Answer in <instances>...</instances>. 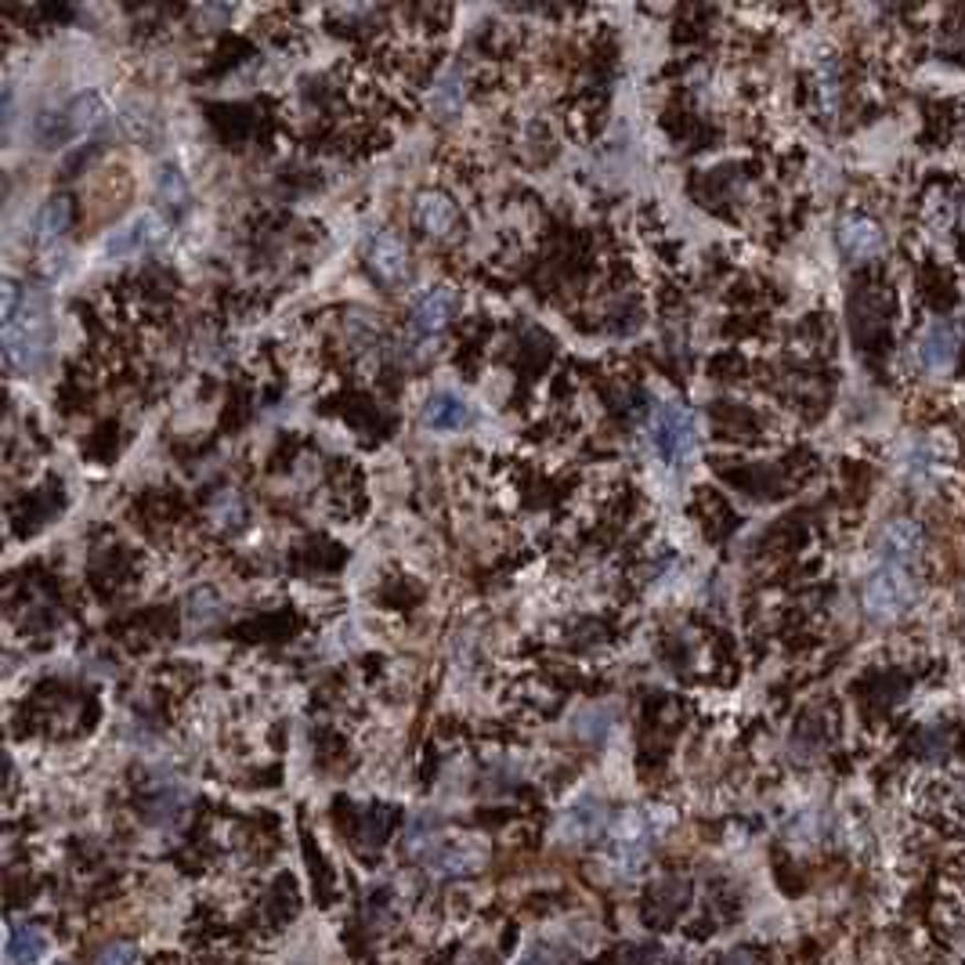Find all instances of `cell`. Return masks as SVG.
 <instances>
[{
    "instance_id": "cell-8",
    "label": "cell",
    "mask_w": 965,
    "mask_h": 965,
    "mask_svg": "<svg viewBox=\"0 0 965 965\" xmlns=\"http://www.w3.org/2000/svg\"><path fill=\"white\" fill-rule=\"evenodd\" d=\"M101 120H106V101H101L98 95H76L62 112L51 116V130L41 138H44L47 149H55V146H62V141H73V138L87 135V130H95Z\"/></svg>"
},
{
    "instance_id": "cell-16",
    "label": "cell",
    "mask_w": 965,
    "mask_h": 965,
    "mask_svg": "<svg viewBox=\"0 0 965 965\" xmlns=\"http://www.w3.org/2000/svg\"><path fill=\"white\" fill-rule=\"evenodd\" d=\"M604 828H608V814L601 811V803H593V800H582L579 806H571L565 821H560V836L571 839V843L597 839Z\"/></svg>"
},
{
    "instance_id": "cell-24",
    "label": "cell",
    "mask_w": 965,
    "mask_h": 965,
    "mask_svg": "<svg viewBox=\"0 0 965 965\" xmlns=\"http://www.w3.org/2000/svg\"><path fill=\"white\" fill-rule=\"evenodd\" d=\"M95 965H135V944H127V941H112V944L95 958Z\"/></svg>"
},
{
    "instance_id": "cell-17",
    "label": "cell",
    "mask_w": 965,
    "mask_h": 965,
    "mask_svg": "<svg viewBox=\"0 0 965 965\" xmlns=\"http://www.w3.org/2000/svg\"><path fill=\"white\" fill-rule=\"evenodd\" d=\"M478 865H481V850L474 843H441V850L430 857V871H438V879L471 876Z\"/></svg>"
},
{
    "instance_id": "cell-1",
    "label": "cell",
    "mask_w": 965,
    "mask_h": 965,
    "mask_svg": "<svg viewBox=\"0 0 965 965\" xmlns=\"http://www.w3.org/2000/svg\"><path fill=\"white\" fill-rule=\"evenodd\" d=\"M51 344V311L41 290H30L15 279L4 282V358L8 369L30 373L44 362Z\"/></svg>"
},
{
    "instance_id": "cell-7",
    "label": "cell",
    "mask_w": 965,
    "mask_h": 965,
    "mask_svg": "<svg viewBox=\"0 0 965 965\" xmlns=\"http://www.w3.org/2000/svg\"><path fill=\"white\" fill-rule=\"evenodd\" d=\"M412 225L420 236L435 239V243L452 239L455 228H460V206H455L449 192L423 189V192H416V200H412Z\"/></svg>"
},
{
    "instance_id": "cell-13",
    "label": "cell",
    "mask_w": 965,
    "mask_h": 965,
    "mask_svg": "<svg viewBox=\"0 0 965 965\" xmlns=\"http://www.w3.org/2000/svg\"><path fill=\"white\" fill-rule=\"evenodd\" d=\"M420 420L427 430L452 435V430H463L474 420V409H471V401H467L463 395H455V390H435V395H427V401H423Z\"/></svg>"
},
{
    "instance_id": "cell-15",
    "label": "cell",
    "mask_w": 965,
    "mask_h": 965,
    "mask_svg": "<svg viewBox=\"0 0 965 965\" xmlns=\"http://www.w3.org/2000/svg\"><path fill=\"white\" fill-rule=\"evenodd\" d=\"M69 228H73V203L65 200V195H55V200H47L33 217V243L41 246V250H51V246H58L69 236Z\"/></svg>"
},
{
    "instance_id": "cell-25",
    "label": "cell",
    "mask_w": 965,
    "mask_h": 965,
    "mask_svg": "<svg viewBox=\"0 0 965 965\" xmlns=\"http://www.w3.org/2000/svg\"><path fill=\"white\" fill-rule=\"evenodd\" d=\"M723 965H755V958L749 955V951H735V955H727Z\"/></svg>"
},
{
    "instance_id": "cell-20",
    "label": "cell",
    "mask_w": 965,
    "mask_h": 965,
    "mask_svg": "<svg viewBox=\"0 0 965 965\" xmlns=\"http://www.w3.org/2000/svg\"><path fill=\"white\" fill-rule=\"evenodd\" d=\"M156 200L163 203V211H185L189 206V185L174 167H163L156 178Z\"/></svg>"
},
{
    "instance_id": "cell-23",
    "label": "cell",
    "mask_w": 965,
    "mask_h": 965,
    "mask_svg": "<svg viewBox=\"0 0 965 965\" xmlns=\"http://www.w3.org/2000/svg\"><path fill=\"white\" fill-rule=\"evenodd\" d=\"M124 127H127L138 141L156 138V116H152L149 109H141V106H130V109L124 112Z\"/></svg>"
},
{
    "instance_id": "cell-3",
    "label": "cell",
    "mask_w": 965,
    "mask_h": 965,
    "mask_svg": "<svg viewBox=\"0 0 965 965\" xmlns=\"http://www.w3.org/2000/svg\"><path fill=\"white\" fill-rule=\"evenodd\" d=\"M919 597V579L911 568L897 565H879L868 571V579L860 582V604H865L868 619L876 622H893L915 604Z\"/></svg>"
},
{
    "instance_id": "cell-6",
    "label": "cell",
    "mask_w": 965,
    "mask_h": 965,
    "mask_svg": "<svg viewBox=\"0 0 965 965\" xmlns=\"http://www.w3.org/2000/svg\"><path fill=\"white\" fill-rule=\"evenodd\" d=\"M167 236V221L156 217V214H135L130 221H124L120 228L109 232L106 239V257L109 260H135V257H146L152 254L156 246L163 243Z\"/></svg>"
},
{
    "instance_id": "cell-21",
    "label": "cell",
    "mask_w": 965,
    "mask_h": 965,
    "mask_svg": "<svg viewBox=\"0 0 965 965\" xmlns=\"http://www.w3.org/2000/svg\"><path fill=\"white\" fill-rule=\"evenodd\" d=\"M438 850H441L438 825H435V821H427V817H416L409 825V832H406V854L409 857H423V854L435 857Z\"/></svg>"
},
{
    "instance_id": "cell-2",
    "label": "cell",
    "mask_w": 965,
    "mask_h": 965,
    "mask_svg": "<svg viewBox=\"0 0 965 965\" xmlns=\"http://www.w3.org/2000/svg\"><path fill=\"white\" fill-rule=\"evenodd\" d=\"M647 446L665 467H684L698 449L695 416L687 412V406L673 398L655 401L647 412Z\"/></svg>"
},
{
    "instance_id": "cell-26",
    "label": "cell",
    "mask_w": 965,
    "mask_h": 965,
    "mask_svg": "<svg viewBox=\"0 0 965 965\" xmlns=\"http://www.w3.org/2000/svg\"><path fill=\"white\" fill-rule=\"evenodd\" d=\"M521 965H546V962H543L539 955H532V958H525V962H521Z\"/></svg>"
},
{
    "instance_id": "cell-22",
    "label": "cell",
    "mask_w": 965,
    "mask_h": 965,
    "mask_svg": "<svg viewBox=\"0 0 965 965\" xmlns=\"http://www.w3.org/2000/svg\"><path fill=\"white\" fill-rule=\"evenodd\" d=\"M211 521H217V525H232L236 528L243 521V500L232 492H221L217 500L211 503Z\"/></svg>"
},
{
    "instance_id": "cell-11",
    "label": "cell",
    "mask_w": 965,
    "mask_h": 965,
    "mask_svg": "<svg viewBox=\"0 0 965 965\" xmlns=\"http://www.w3.org/2000/svg\"><path fill=\"white\" fill-rule=\"evenodd\" d=\"M455 308H460V293L452 286H430L409 308V330L416 336H438L452 322Z\"/></svg>"
},
{
    "instance_id": "cell-9",
    "label": "cell",
    "mask_w": 965,
    "mask_h": 965,
    "mask_svg": "<svg viewBox=\"0 0 965 965\" xmlns=\"http://www.w3.org/2000/svg\"><path fill=\"white\" fill-rule=\"evenodd\" d=\"M922 550H925V532H922L919 521L893 517V521H886V525H882V532H879L882 565H897V568L915 571V565L922 560Z\"/></svg>"
},
{
    "instance_id": "cell-14",
    "label": "cell",
    "mask_w": 965,
    "mask_h": 965,
    "mask_svg": "<svg viewBox=\"0 0 965 965\" xmlns=\"http://www.w3.org/2000/svg\"><path fill=\"white\" fill-rule=\"evenodd\" d=\"M941 471H944V460H941V452H936L933 441H911V446L904 449L901 474L911 489L930 492L936 481H941Z\"/></svg>"
},
{
    "instance_id": "cell-5",
    "label": "cell",
    "mask_w": 965,
    "mask_h": 965,
    "mask_svg": "<svg viewBox=\"0 0 965 965\" xmlns=\"http://www.w3.org/2000/svg\"><path fill=\"white\" fill-rule=\"evenodd\" d=\"M958 347H962V333H958L955 322H947V319L925 322L919 341H915L919 369L930 373V376H947L958 362Z\"/></svg>"
},
{
    "instance_id": "cell-12",
    "label": "cell",
    "mask_w": 965,
    "mask_h": 965,
    "mask_svg": "<svg viewBox=\"0 0 965 965\" xmlns=\"http://www.w3.org/2000/svg\"><path fill=\"white\" fill-rule=\"evenodd\" d=\"M647 850H651V825H647V817L636 814V811L622 814L615 825H611V857H615L619 865L630 871V868H636L647 857Z\"/></svg>"
},
{
    "instance_id": "cell-10",
    "label": "cell",
    "mask_w": 965,
    "mask_h": 965,
    "mask_svg": "<svg viewBox=\"0 0 965 965\" xmlns=\"http://www.w3.org/2000/svg\"><path fill=\"white\" fill-rule=\"evenodd\" d=\"M839 250L850 265H865V260H876L886 250V228L879 225L876 217L868 214H846L839 221Z\"/></svg>"
},
{
    "instance_id": "cell-19",
    "label": "cell",
    "mask_w": 965,
    "mask_h": 965,
    "mask_svg": "<svg viewBox=\"0 0 965 965\" xmlns=\"http://www.w3.org/2000/svg\"><path fill=\"white\" fill-rule=\"evenodd\" d=\"M430 109H435L438 116H452L463 109L467 101V76L463 73H446L438 76L435 87H430Z\"/></svg>"
},
{
    "instance_id": "cell-18",
    "label": "cell",
    "mask_w": 965,
    "mask_h": 965,
    "mask_svg": "<svg viewBox=\"0 0 965 965\" xmlns=\"http://www.w3.org/2000/svg\"><path fill=\"white\" fill-rule=\"evenodd\" d=\"M47 955V933L41 925H15L8 936V962L11 965H33Z\"/></svg>"
},
{
    "instance_id": "cell-4",
    "label": "cell",
    "mask_w": 965,
    "mask_h": 965,
    "mask_svg": "<svg viewBox=\"0 0 965 965\" xmlns=\"http://www.w3.org/2000/svg\"><path fill=\"white\" fill-rule=\"evenodd\" d=\"M362 257H365V268L373 271V279L390 286V290L401 282H409V276H412L409 250L395 232H369L362 243Z\"/></svg>"
}]
</instances>
